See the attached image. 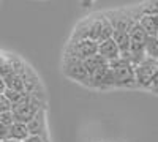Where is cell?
I'll return each instance as SVG.
<instances>
[{
  "mask_svg": "<svg viewBox=\"0 0 158 142\" xmlns=\"http://www.w3.org/2000/svg\"><path fill=\"white\" fill-rule=\"evenodd\" d=\"M109 67L112 70L114 87L115 88H133V87H136L135 65L130 60L118 57L117 60L109 63Z\"/></svg>",
  "mask_w": 158,
  "mask_h": 142,
  "instance_id": "cell-1",
  "label": "cell"
},
{
  "mask_svg": "<svg viewBox=\"0 0 158 142\" xmlns=\"http://www.w3.org/2000/svg\"><path fill=\"white\" fill-rule=\"evenodd\" d=\"M62 71L68 79L79 82L85 87H90V74L84 65V60L70 57V55H63L62 60Z\"/></svg>",
  "mask_w": 158,
  "mask_h": 142,
  "instance_id": "cell-2",
  "label": "cell"
},
{
  "mask_svg": "<svg viewBox=\"0 0 158 142\" xmlns=\"http://www.w3.org/2000/svg\"><path fill=\"white\" fill-rule=\"evenodd\" d=\"M158 74V60L146 57L142 62H139L135 67V79L138 88H147L150 87L152 81Z\"/></svg>",
  "mask_w": 158,
  "mask_h": 142,
  "instance_id": "cell-3",
  "label": "cell"
},
{
  "mask_svg": "<svg viewBox=\"0 0 158 142\" xmlns=\"http://www.w3.org/2000/svg\"><path fill=\"white\" fill-rule=\"evenodd\" d=\"M97 52H98V43L94 40H89V38L70 40V43L67 44V49H65V55L76 57L81 60H85L90 55H95Z\"/></svg>",
  "mask_w": 158,
  "mask_h": 142,
  "instance_id": "cell-4",
  "label": "cell"
},
{
  "mask_svg": "<svg viewBox=\"0 0 158 142\" xmlns=\"http://www.w3.org/2000/svg\"><path fill=\"white\" fill-rule=\"evenodd\" d=\"M106 19L111 22L112 29L117 32H130V29L138 22L130 16L127 10H112V11H104L103 13Z\"/></svg>",
  "mask_w": 158,
  "mask_h": 142,
  "instance_id": "cell-5",
  "label": "cell"
},
{
  "mask_svg": "<svg viewBox=\"0 0 158 142\" xmlns=\"http://www.w3.org/2000/svg\"><path fill=\"white\" fill-rule=\"evenodd\" d=\"M27 130L30 136H41L48 139V125H46V108H41L33 119L27 123Z\"/></svg>",
  "mask_w": 158,
  "mask_h": 142,
  "instance_id": "cell-6",
  "label": "cell"
},
{
  "mask_svg": "<svg viewBox=\"0 0 158 142\" xmlns=\"http://www.w3.org/2000/svg\"><path fill=\"white\" fill-rule=\"evenodd\" d=\"M130 13V16L135 21H138L142 16H149V14H158V0H147V2H142L138 6L127 10Z\"/></svg>",
  "mask_w": 158,
  "mask_h": 142,
  "instance_id": "cell-7",
  "label": "cell"
},
{
  "mask_svg": "<svg viewBox=\"0 0 158 142\" xmlns=\"http://www.w3.org/2000/svg\"><path fill=\"white\" fill-rule=\"evenodd\" d=\"M98 54L104 60H108L111 63V62H114L120 57V51H118V47L114 43L112 38H109V40H103V41L98 43Z\"/></svg>",
  "mask_w": 158,
  "mask_h": 142,
  "instance_id": "cell-8",
  "label": "cell"
},
{
  "mask_svg": "<svg viewBox=\"0 0 158 142\" xmlns=\"http://www.w3.org/2000/svg\"><path fill=\"white\" fill-rule=\"evenodd\" d=\"M138 24L147 33V36H156V33H158V14L142 16L138 19Z\"/></svg>",
  "mask_w": 158,
  "mask_h": 142,
  "instance_id": "cell-9",
  "label": "cell"
},
{
  "mask_svg": "<svg viewBox=\"0 0 158 142\" xmlns=\"http://www.w3.org/2000/svg\"><path fill=\"white\" fill-rule=\"evenodd\" d=\"M112 40L117 44L118 51H120V57L122 59H127L128 49H130V35H128V32H117V30H114Z\"/></svg>",
  "mask_w": 158,
  "mask_h": 142,
  "instance_id": "cell-10",
  "label": "cell"
},
{
  "mask_svg": "<svg viewBox=\"0 0 158 142\" xmlns=\"http://www.w3.org/2000/svg\"><path fill=\"white\" fill-rule=\"evenodd\" d=\"M84 65H85V68H87L89 74L92 76L94 73H97L98 70H101L103 67H108V65H109V62H108V60H104V59L97 52L95 55L87 57V59L84 60Z\"/></svg>",
  "mask_w": 158,
  "mask_h": 142,
  "instance_id": "cell-11",
  "label": "cell"
},
{
  "mask_svg": "<svg viewBox=\"0 0 158 142\" xmlns=\"http://www.w3.org/2000/svg\"><path fill=\"white\" fill-rule=\"evenodd\" d=\"M30 134L27 130V123H21V122H13L10 133H8V139H15V140H21L24 142Z\"/></svg>",
  "mask_w": 158,
  "mask_h": 142,
  "instance_id": "cell-12",
  "label": "cell"
},
{
  "mask_svg": "<svg viewBox=\"0 0 158 142\" xmlns=\"http://www.w3.org/2000/svg\"><path fill=\"white\" fill-rule=\"evenodd\" d=\"M13 122H15V119H13L11 111L0 114V142L8 139V133H10V128H11Z\"/></svg>",
  "mask_w": 158,
  "mask_h": 142,
  "instance_id": "cell-13",
  "label": "cell"
},
{
  "mask_svg": "<svg viewBox=\"0 0 158 142\" xmlns=\"http://www.w3.org/2000/svg\"><path fill=\"white\" fill-rule=\"evenodd\" d=\"M3 79H5L6 88L15 90V92H25V88H24V81H22L21 74L10 73V74H6V76L3 77Z\"/></svg>",
  "mask_w": 158,
  "mask_h": 142,
  "instance_id": "cell-14",
  "label": "cell"
},
{
  "mask_svg": "<svg viewBox=\"0 0 158 142\" xmlns=\"http://www.w3.org/2000/svg\"><path fill=\"white\" fill-rule=\"evenodd\" d=\"M146 57L158 60V38L156 36H147V41H146Z\"/></svg>",
  "mask_w": 158,
  "mask_h": 142,
  "instance_id": "cell-15",
  "label": "cell"
},
{
  "mask_svg": "<svg viewBox=\"0 0 158 142\" xmlns=\"http://www.w3.org/2000/svg\"><path fill=\"white\" fill-rule=\"evenodd\" d=\"M101 14V40H109V38H112V33H114V29H112V25L111 22L106 19V16L103 14V13H100Z\"/></svg>",
  "mask_w": 158,
  "mask_h": 142,
  "instance_id": "cell-16",
  "label": "cell"
},
{
  "mask_svg": "<svg viewBox=\"0 0 158 142\" xmlns=\"http://www.w3.org/2000/svg\"><path fill=\"white\" fill-rule=\"evenodd\" d=\"M13 109L10 99L5 96V93H0V114L2 112H10Z\"/></svg>",
  "mask_w": 158,
  "mask_h": 142,
  "instance_id": "cell-17",
  "label": "cell"
},
{
  "mask_svg": "<svg viewBox=\"0 0 158 142\" xmlns=\"http://www.w3.org/2000/svg\"><path fill=\"white\" fill-rule=\"evenodd\" d=\"M24 142H49L46 137H41V136H29Z\"/></svg>",
  "mask_w": 158,
  "mask_h": 142,
  "instance_id": "cell-18",
  "label": "cell"
},
{
  "mask_svg": "<svg viewBox=\"0 0 158 142\" xmlns=\"http://www.w3.org/2000/svg\"><path fill=\"white\" fill-rule=\"evenodd\" d=\"M149 90H150L152 93H156V95H158V74L155 76V79L152 81V84H150Z\"/></svg>",
  "mask_w": 158,
  "mask_h": 142,
  "instance_id": "cell-19",
  "label": "cell"
},
{
  "mask_svg": "<svg viewBox=\"0 0 158 142\" xmlns=\"http://www.w3.org/2000/svg\"><path fill=\"white\" fill-rule=\"evenodd\" d=\"M5 90H6V84H5V79L2 76H0V93H5Z\"/></svg>",
  "mask_w": 158,
  "mask_h": 142,
  "instance_id": "cell-20",
  "label": "cell"
},
{
  "mask_svg": "<svg viewBox=\"0 0 158 142\" xmlns=\"http://www.w3.org/2000/svg\"><path fill=\"white\" fill-rule=\"evenodd\" d=\"M92 2H94V0H82V5H84V6H90Z\"/></svg>",
  "mask_w": 158,
  "mask_h": 142,
  "instance_id": "cell-21",
  "label": "cell"
},
{
  "mask_svg": "<svg viewBox=\"0 0 158 142\" xmlns=\"http://www.w3.org/2000/svg\"><path fill=\"white\" fill-rule=\"evenodd\" d=\"M2 142H21V140H15V139H5V140H2Z\"/></svg>",
  "mask_w": 158,
  "mask_h": 142,
  "instance_id": "cell-22",
  "label": "cell"
},
{
  "mask_svg": "<svg viewBox=\"0 0 158 142\" xmlns=\"http://www.w3.org/2000/svg\"><path fill=\"white\" fill-rule=\"evenodd\" d=\"M156 38H158V33H156Z\"/></svg>",
  "mask_w": 158,
  "mask_h": 142,
  "instance_id": "cell-23",
  "label": "cell"
}]
</instances>
